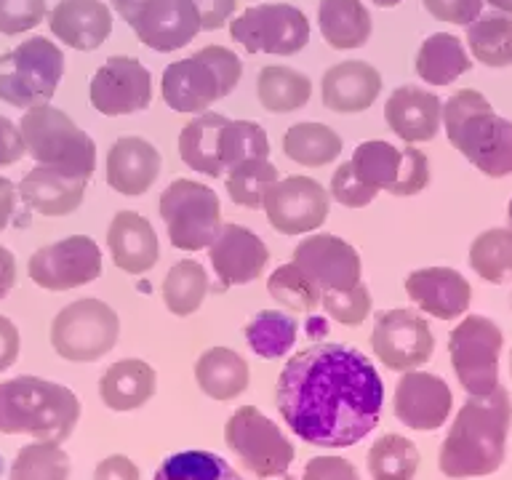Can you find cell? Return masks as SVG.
Returning <instances> with one entry per match:
<instances>
[{
  "instance_id": "cell-1",
  "label": "cell",
  "mask_w": 512,
  "mask_h": 480,
  "mask_svg": "<svg viewBox=\"0 0 512 480\" xmlns=\"http://www.w3.org/2000/svg\"><path fill=\"white\" fill-rule=\"evenodd\" d=\"M275 400L296 438L318 448H347L382 419L384 382L360 350L320 342L283 366Z\"/></svg>"
},
{
  "instance_id": "cell-2",
  "label": "cell",
  "mask_w": 512,
  "mask_h": 480,
  "mask_svg": "<svg viewBox=\"0 0 512 480\" xmlns=\"http://www.w3.org/2000/svg\"><path fill=\"white\" fill-rule=\"evenodd\" d=\"M510 424L512 400L502 384L491 395H470L443 438L438 456L440 472L454 480L494 475L507 454Z\"/></svg>"
},
{
  "instance_id": "cell-3",
  "label": "cell",
  "mask_w": 512,
  "mask_h": 480,
  "mask_svg": "<svg viewBox=\"0 0 512 480\" xmlns=\"http://www.w3.org/2000/svg\"><path fill=\"white\" fill-rule=\"evenodd\" d=\"M80 422L78 395L51 379L14 376L0 382V432L64 443Z\"/></svg>"
},
{
  "instance_id": "cell-4",
  "label": "cell",
  "mask_w": 512,
  "mask_h": 480,
  "mask_svg": "<svg viewBox=\"0 0 512 480\" xmlns=\"http://www.w3.org/2000/svg\"><path fill=\"white\" fill-rule=\"evenodd\" d=\"M443 128L448 142L478 168L502 179L512 174V120L496 115L491 102L475 88H462L443 102Z\"/></svg>"
},
{
  "instance_id": "cell-5",
  "label": "cell",
  "mask_w": 512,
  "mask_h": 480,
  "mask_svg": "<svg viewBox=\"0 0 512 480\" xmlns=\"http://www.w3.org/2000/svg\"><path fill=\"white\" fill-rule=\"evenodd\" d=\"M243 78V62L224 46H206L179 62H171L160 78L163 102L176 112H206L230 96Z\"/></svg>"
},
{
  "instance_id": "cell-6",
  "label": "cell",
  "mask_w": 512,
  "mask_h": 480,
  "mask_svg": "<svg viewBox=\"0 0 512 480\" xmlns=\"http://www.w3.org/2000/svg\"><path fill=\"white\" fill-rule=\"evenodd\" d=\"M24 147L38 166L56 168L62 174L91 179L96 171L94 139L78 128V123L51 104H38L24 110L19 120Z\"/></svg>"
},
{
  "instance_id": "cell-7",
  "label": "cell",
  "mask_w": 512,
  "mask_h": 480,
  "mask_svg": "<svg viewBox=\"0 0 512 480\" xmlns=\"http://www.w3.org/2000/svg\"><path fill=\"white\" fill-rule=\"evenodd\" d=\"M64 64L62 48L43 35L0 54V102L19 110L48 104L62 83Z\"/></svg>"
},
{
  "instance_id": "cell-8",
  "label": "cell",
  "mask_w": 512,
  "mask_h": 480,
  "mask_svg": "<svg viewBox=\"0 0 512 480\" xmlns=\"http://www.w3.org/2000/svg\"><path fill=\"white\" fill-rule=\"evenodd\" d=\"M120 318L110 304L86 296L56 312L51 320V347L70 363H94L118 344Z\"/></svg>"
},
{
  "instance_id": "cell-9",
  "label": "cell",
  "mask_w": 512,
  "mask_h": 480,
  "mask_svg": "<svg viewBox=\"0 0 512 480\" xmlns=\"http://www.w3.org/2000/svg\"><path fill=\"white\" fill-rule=\"evenodd\" d=\"M160 219L179 251H203L222 230V203L208 184L176 179L160 195Z\"/></svg>"
},
{
  "instance_id": "cell-10",
  "label": "cell",
  "mask_w": 512,
  "mask_h": 480,
  "mask_svg": "<svg viewBox=\"0 0 512 480\" xmlns=\"http://www.w3.org/2000/svg\"><path fill=\"white\" fill-rule=\"evenodd\" d=\"M504 334L486 315H467L448 336V355L462 390L472 398L491 395L499 387V355Z\"/></svg>"
},
{
  "instance_id": "cell-11",
  "label": "cell",
  "mask_w": 512,
  "mask_h": 480,
  "mask_svg": "<svg viewBox=\"0 0 512 480\" xmlns=\"http://www.w3.org/2000/svg\"><path fill=\"white\" fill-rule=\"evenodd\" d=\"M224 443L256 478H280L294 462V446L270 416L243 406L224 424Z\"/></svg>"
},
{
  "instance_id": "cell-12",
  "label": "cell",
  "mask_w": 512,
  "mask_h": 480,
  "mask_svg": "<svg viewBox=\"0 0 512 480\" xmlns=\"http://www.w3.org/2000/svg\"><path fill=\"white\" fill-rule=\"evenodd\" d=\"M350 163L360 182L376 195L384 190L406 198L430 184V160L416 147H395L382 139H371L355 147Z\"/></svg>"
},
{
  "instance_id": "cell-13",
  "label": "cell",
  "mask_w": 512,
  "mask_h": 480,
  "mask_svg": "<svg viewBox=\"0 0 512 480\" xmlns=\"http://www.w3.org/2000/svg\"><path fill=\"white\" fill-rule=\"evenodd\" d=\"M230 35L248 54L294 56L310 43V22L288 3H259L232 19Z\"/></svg>"
},
{
  "instance_id": "cell-14",
  "label": "cell",
  "mask_w": 512,
  "mask_h": 480,
  "mask_svg": "<svg viewBox=\"0 0 512 480\" xmlns=\"http://www.w3.org/2000/svg\"><path fill=\"white\" fill-rule=\"evenodd\" d=\"M112 6L136 38L160 54L179 51L203 32L192 0H112Z\"/></svg>"
},
{
  "instance_id": "cell-15",
  "label": "cell",
  "mask_w": 512,
  "mask_h": 480,
  "mask_svg": "<svg viewBox=\"0 0 512 480\" xmlns=\"http://www.w3.org/2000/svg\"><path fill=\"white\" fill-rule=\"evenodd\" d=\"M35 286L46 291H72L102 275V248L86 235H70L38 248L27 262Z\"/></svg>"
},
{
  "instance_id": "cell-16",
  "label": "cell",
  "mask_w": 512,
  "mask_h": 480,
  "mask_svg": "<svg viewBox=\"0 0 512 480\" xmlns=\"http://www.w3.org/2000/svg\"><path fill=\"white\" fill-rule=\"evenodd\" d=\"M371 347L390 371L406 374L432 358L435 336L430 323L416 310H387L376 315Z\"/></svg>"
},
{
  "instance_id": "cell-17",
  "label": "cell",
  "mask_w": 512,
  "mask_h": 480,
  "mask_svg": "<svg viewBox=\"0 0 512 480\" xmlns=\"http://www.w3.org/2000/svg\"><path fill=\"white\" fill-rule=\"evenodd\" d=\"M264 214L280 235H307L328 219V192L310 176H286L272 184L264 195Z\"/></svg>"
},
{
  "instance_id": "cell-18",
  "label": "cell",
  "mask_w": 512,
  "mask_h": 480,
  "mask_svg": "<svg viewBox=\"0 0 512 480\" xmlns=\"http://www.w3.org/2000/svg\"><path fill=\"white\" fill-rule=\"evenodd\" d=\"M88 96L96 112L107 118L134 115L150 107L152 75L136 56H110L94 72Z\"/></svg>"
},
{
  "instance_id": "cell-19",
  "label": "cell",
  "mask_w": 512,
  "mask_h": 480,
  "mask_svg": "<svg viewBox=\"0 0 512 480\" xmlns=\"http://www.w3.org/2000/svg\"><path fill=\"white\" fill-rule=\"evenodd\" d=\"M392 408L400 424L411 430L432 432L443 427L454 408V392L440 376L427 371H406L395 384Z\"/></svg>"
},
{
  "instance_id": "cell-20",
  "label": "cell",
  "mask_w": 512,
  "mask_h": 480,
  "mask_svg": "<svg viewBox=\"0 0 512 480\" xmlns=\"http://www.w3.org/2000/svg\"><path fill=\"white\" fill-rule=\"evenodd\" d=\"M208 262L224 288L248 286L262 278L270 262V251L254 230L243 224H222L216 240L208 246Z\"/></svg>"
},
{
  "instance_id": "cell-21",
  "label": "cell",
  "mask_w": 512,
  "mask_h": 480,
  "mask_svg": "<svg viewBox=\"0 0 512 480\" xmlns=\"http://www.w3.org/2000/svg\"><path fill=\"white\" fill-rule=\"evenodd\" d=\"M294 262L318 283L320 291H350L360 283V256L336 235H310L294 248Z\"/></svg>"
},
{
  "instance_id": "cell-22",
  "label": "cell",
  "mask_w": 512,
  "mask_h": 480,
  "mask_svg": "<svg viewBox=\"0 0 512 480\" xmlns=\"http://www.w3.org/2000/svg\"><path fill=\"white\" fill-rule=\"evenodd\" d=\"M408 299L438 320H456L470 310L472 288L462 272L451 267H422L406 278Z\"/></svg>"
},
{
  "instance_id": "cell-23",
  "label": "cell",
  "mask_w": 512,
  "mask_h": 480,
  "mask_svg": "<svg viewBox=\"0 0 512 480\" xmlns=\"http://www.w3.org/2000/svg\"><path fill=\"white\" fill-rule=\"evenodd\" d=\"M384 118L406 144L432 142L443 126V102L422 86H400L387 99Z\"/></svg>"
},
{
  "instance_id": "cell-24",
  "label": "cell",
  "mask_w": 512,
  "mask_h": 480,
  "mask_svg": "<svg viewBox=\"0 0 512 480\" xmlns=\"http://www.w3.org/2000/svg\"><path fill=\"white\" fill-rule=\"evenodd\" d=\"M56 40L75 51H96L112 35V11L102 0H59L48 11Z\"/></svg>"
},
{
  "instance_id": "cell-25",
  "label": "cell",
  "mask_w": 512,
  "mask_h": 480,
  "mask_svg": "<svg viewBox=\"0 0 512 480\" xmlns=\"http://www.w3.org/2000/svg\"><path fill=\"white\" fill-rule=\"evenodd\" d=\"M382 94V75L368 62H342L328 67L320 83L323 107L339 115L368 110Z\"/></svg>"
},
{
  "instance_id": "cell-26",
  "label": "cell",
  "mask_w": 512,
  "mask_h": 480,
  "mask_svg": "<svg viewBox=\"0 0 512 480\" xmlns=\"http://www.w3.org/2000/svg\"><path fill=\"white\" fill-rule=\"evenodd\" d=\"M160 152L142 136H120L107 152V184L120 195L136 198L160 176Z\"/></svg>"
},
{
  "instance_id": "cell-27",
  "label": "cell",
  "mask_w": 512,
  "mask_h": 480,
  "mask_svg": "<svg viewBox=\"0 0 512 480\" xmlns=\"http://www.w3.org/2000/svg\"><path fill=\"white\" fill-rule=\"evenodd\" d=\"M107 248L115 267L128 275H144L158 264V232L136 211H118L107 230Z\"/></svg>"
},
{
  "instance_id": "cell-28",
  "label": "cell",
  "mask_w": 512,
  "mask_h": 480,
  "mask_svg": "<svg viewBox=\"0 0 512 480\" xmlns=\"http://www.w3.org/2000/svg\"><path fill=\"white\" fill-rule=\"evenodd\" d=\"M86 179L56 171V168L35 166L16 184L19 198L27 208L43 216L75 214L86 198Z\"/></svg>"
},
{
  "instance_id": "cell-29",
  "label": "cell",
  "mask_w": 512,
  "mask_h": 480,
  "mask_svg": "<svg viewBox=\"0 0 512 480\" xmlns=\"http://www.w3.org/2000/svg\"><path fill=\"white\" fill-rule=\"evenodd\" d=\"M158 390V374L150 363L123 358L99 376V398L110 411H136Z\"/></svg>"
},
{
  "instance_id": "cell-30",
  "label": "cell",
  "mask_w": 512,
  "mask_h": 480,
  "mask_svg": "<svg viewBox=\"0 0 512 480\" xmlns=\"http://www.w3.org/2000/svg\"><path fill=\"white\" fill-rule=\"evenodd\" d=\"M227 120L219 112H200L179 134V155L184 166L203 176H222V131Z\"/></svg>"
},
{
  "instance_id": "cell-31",
  "label": "cell",
  "mask_w": 512,
  "mask_h": 480,
  "mask_svg": "<svg viewBox=\"0 0 512 480\" xmlns=\"http://www.w3.org/2000/svg\"><path fill=\"white\" fill-rule=\"evenodd\" d=\"M248 363L230 347H208L195 363V382L208 398L214 400H235L248 390Z\"/></svg>"
},
{
  "instance_id": "cell-32",
  "label": "cell",
  "mask_w": 512,
  "mask_h": 480,
  "mask_svg": "<svg viewBox=\"0 0 512 480\" xmlns=\"http://www.w3.org/2000/svg\"><path fill=\"white\" fill-rule=\"evenodd\" d=\"M318 27L328 46L336 51H352L366 46L374 22L363 0H320Z\"/></svg>"
},
{
  "instance_id": "cell-33",
  "label": "cell",
  "mask_w": 512,
  "mask_h": 480,
  "mask_svg": "<svg viewBox=\"0 0 512 480\" xmlns=\"http://www.w3.org/2000/svg\"><path fill=\"white\" fill-rule=\"evenodd\" d=\"M472 70L470 54L456 35L435 32L424 40L416 54V75L427 86H451L464 72Z\"/></svg>"
},
{
  "instance_id": "cell-34",
  "label": "cell",
  "mask_w": 512,
  "mask_h": 480,
  "mask_svg": "<svg viewBox=\"0 0 512 480\" xmlns=\"http://www.w3.org/2000/svg\"><path fill=\"white\" fill-rule=\"evenodd\" d=\"M312 80L299 70L283 64H267L256 78V99L272 115L302 110L310 102Z\"/></svg>"
},
{
  "instance_id": "cell-35",
  "label": "cell",
  "mask_w": 512,
  "mask_h": 480,
  "mask_svg": "<svg viewBox=\"0 0 512 480\" xmlns=\"http://www.w3.org/2000/svg\"><path fill=\"white\" fill-rule=\"evenodd\" d=\"M283 152L304 168H320L342 155V136L326 123H296L283 136Z\"/></svg>"
},
{
  "instance_id": "cell-36",
  "label": "cell",
  "mask_w": 512,
  "mask_h": 480,
  "mask_svg": "<svg viewBox=\"0 0 512 480\" xmlns=\"http://www.w3.org/2000/svg\"><path fill=\"white\" fill-rule=\"evenodd\" d=\"M470 54L486 67H510L512 64V19L510 14L491 11L467 24Z\"/></svg>"
},
{
  "instance_id": "cell-37",
  "label": "cell",
  "mask_w": 512,
  "mask_h": 480,
  "mask_svg": "<svg viewBox=\"0 0 512 480\" xmlns=\"http://www.w3.org/2000/svg\"><path fill=\"white\" fill-rule=\"evenodd\" d=\"M208 294V275L195 259L176 262L163 278V304L176 318H187L200 310Z\"/></svg>"
},
{
  "instance_id": "cell-38",
  "label": "cell",
  "mask_w": 512,
  "mask_h": 480,
  "mask_svg": "<svg viewBox=\"0 0 512 480\" xmlns=\"http://www.w3.org/2000/svg\"><path fill=\"white\" fill-rule=\"evenodd\" d=\"M296 334H299V323L280 310L256 312L251 323L246 326L248 347L259 358L267 360H278L294 350Z\"/></svg>"
},
{
  "instance_id": "cell-39",
  "label": "cell",
  "mask_w": 512,
  "mask_h": 480,
  "mask_svg": "<svg viewBox=\"0 0 512 480\" xmlns=\"http://www.w3.org/2000/svg\"><path fill=\"white\" fill-rule=\"evenodd\" d=\"M72 459L59 443L35 440L19 448L8 467V480H70Z\"/></svg>"
},
{
  "instance_id": "cell-40",
  "label": "cell",
  "mask_w": 512,
  "mask_h": 480,
  "mask_svg": "<svg viewBox=\"0 0 512 480\" xmlns=\"http://www.w3.org/2000/svg\"><path fill=\"white\" fill-rule=\"evenodd\" d=\"M470 267L480 278L494 286H504L512 280V230L494 227L480 232L470 246Z\"/></svg>"
},
{
  "instance_id": "cell-41",
  "label": "cell",
  "mask_w": 512,
  "mask_h": 480,
  "mask_svg": "<svg viewBox=\"0 0 512 480\" xmlns=\"http://www.w3.org/2000/svg\"><path fill=\"white\" fill-rule=\"evenodd\" d=\"M419 462V448L403 435H382L368 448V472L374 480H414Z\"/></svg>"
},
{
  "instance_id": "cell-42",
  "label": "cell",
  "mask_w": 512,
  "mask_h": 480,
  "mask_svg": "<svg viewBox=\"0 0 512 480\" xmlns=\"http://www.w3.org/2000/svg\"><path fill=\"white\" fill-rule=\"evenodd\" d=\"M152 480H243L238 470H232L230 462H224L219 454L211 451H179V454L166 456L155 470Z\"/></svg>"
},
{
  "instance_id": "cell-43",
  "label": "cell",
  "mask_w": 512,
  "mask_h": 480,
  "mask_svg": "<svg viewBox=\"0 0 512 480\" xmlns=\"http://www.w3.org/2000/svg\"><path fill=\"white\" fill-rule=\"evenodd\" d=\"M278 182V168L272 166L270 158L243 160L238 166L227 168V195L235 206L262 208L264 195L272 184Z\"/></svg>"
},
{
  "instance_id": "cell-44",
  "label": "cell",
  "mask_w": 512,
  "mask_h": 480,
  "mask_svg": "<svg viewBox=\"0 0 512 480\" xmlns=\"http://www.w3.org/2000/svg\"><path fill=\"white\" fill-rule=\"evenodd\" d=\"M267 291L275 302L296 312H315L323 299L318 283L307 278V272L296 262L280 264L267 280Z\"/></svg>"
},
{
  "instance_id": "cell-45",
  "label": "cell",
  "mask_w": 512,
  "mask_h": 480,
  "mask_svg": "<svg viewBox=\"0 0 512 480\" xmlns=\"http://www.w3.org/2000/svg\"><path fill=\"white\" fill-rule=\"evenodd\" d=\"M270 158V139L254 120H227L222 131V166L224 171L243 160Z\"/></svg>"
},
{
  "instance_id": "cell-46",
  "label": "cell",
  "mask_w": 512,
  "mask_h": 480,
  "mask_svg": "<svg viewBox=\"0 0 512 480\" xmlns=\"http://www.w3.org/2000/svg\"><path fill=\"white\" fill-rule=\"evenodd\" d=\"M320 307L326 310L328 318L342 326H360L371 315L374 299L366 283H358L350 291H323Z\"/></svg>"
},
{
  "instance_id": "cell-47",
  "label": "cell",
  "mask_w": 512,
  "mask_h": 480,
  "mask_svg": "<svg viewBox=\"0 0 512 480\" xmlns=\"http://www.w3.org/2000/svg\"><path fill=\"white\" fill-rule=\"evenodd\" d=\"M46 16V0H0V35L11 38L35 30Z\"/></svg>"
},
{
  "instance_id": "cell-48",
  "label": "cell",
  "mask_w": 512,
  "mask_h": 480,
  "mask_svg": "<svg viewBox=\"0 0 512 480\" xmlns=\"http://www.w3.org/2000/svg\"><path fill=\"white\" fill-rule=\"evenodd\" d=\"M331 198L347 208H363L376 198V192L360 182L358 174L352 171V163L347 160L331 176Z\"/></svg>"
},
{
  "instance_id": "cell-49",
  "label": "cell",
  "mask_w": 512,
  "mask_h": 480,
  "mask_svg": "<svg viewBox=\"0 0 512 480\" xmlns=\"http://www.w3.org/2000/svg\"><path fill=\"white\" fill-rule=\"evenodd\" d=\"M422 3L427 14L435 16L438 22L462 24V27L475 22L486 6V0H422Z\"/></svg>"
},
{
  "instance_id": "cell-50",
  "label": "cell",
  "mask_w": 512,
  "mask_h": 480,
  "mask_svg": "<svg viewBox=\"0 0 512 480\" xmlns=\"http://www.w3.org/2000/svg\"><path fill=\"white\" fill-rule=\"evenodd\" d=\"M302 480H360V475L342 456H315L304 464Z\"/></svg>"
},
{
  "instance_id": "cell-51",
  "label": "cell",
  "mask_w": 512,
  "mask_h": 480,
  "mask_svg": "<svg viewBox=\"0 0 512 480\" xmlns=\"http://www.w3.org/2000/svg\"><path fill=\"white\" fill-rule=\"evenodd\" d=\"M192 6L198 8L200 27L203 30H222L224 24L230 22L235 14L238 0H192Z\"/></svg>"
},
{
  "instance_id": "cell-52",
  "label": "cell",
  "mask_w": 512,
  "mask_h": 480,
  "mask_svg": "<svg viewBox=\"0 0 512 480\" xmlns=\"http://www.w3.org/2000/svg\"><path fill=\"white\" fill-rule=\"evenodd\" d=\"M24 155H27V147H24L22 131L6 115H0V168L19 163Z\"/></svg>"
},
{
  "instance_id": "cell-53",
  "label": "cell",
  "mask_w": 512,
  "mask_h": 480,
  "mask_svg": "<svg viewBox=\"0 0 512 480\" xmlns=\"http://www.w3.org/2000/svg\"><path fill=\"white\" fill-rule=\"evenodd\" d=\"M94 480H142V475L128 456L112 454L96 464Z\"/></svg>"
},
{
  "instance_id": "cell-54",
  "label": "cell",
  "mask_w": 512,
  "mask_h": 480,
  "mask_svg": "<svg viewBox=\"0 0 512 480\" xmlns=\"http://www.w3.org/2000/svg\"><path fill=\"white\" fill-rule=\"evenodd\" d=\"M19 350H22L19 328H16L14 320L0 315V374L14 366L16 358H19Z\"/></svg>"
},
{
  "instance_id": "cell-55",
  "label": "cell",
  "mask_w": 512,
  "mask_h": 480,
  "mask_svg": "<svg viewBox=\"0 0 512 480\" xmlns=\"http://www.w3.org/2000/svg\"><path fill=\"white\" fill-rule=\"evenodd\" d=\"M16 200H19L16 184L6 176H0V232L6 230L8 222H11V216L16 211Z\"/></svg>"
},
{
  "instance_id": "cell-56",
  "label": "cell",
  "mask_w": 512,
  "mask_h": 480,
  "mask_svg": "<svg viewBox=\"0 0 512 480\" xmlns=\"http://www.w3.org/2000/svg\"><path fill=\"white\" fill-rule=\"evenodd\" d=\"M16 286V256L6 246H0V299L11 294Z\"/></svg>"
},
{
  "instance_id": "cell-57",
  "label": "cell",
  "mask_w": 512,
  "mask_h": 480,
  "mask_svg": "<svg viewBox=\"0 0 512 480\" xmlns=\"http://www.w3.org/2000/svg\"><path fill=\"white\" fill-rule=\"evenodd\" d=\"M486 3L494 8V11H502V14L512 16V0H486Z\"/></svg>"
},
{
  "instance_id": "cell-58",
  "label": "cell",
  "mask_w": 512,
  "mask_h": 480,
  "mask_svg": "<svg viewBox=\"0 0 512 480\" xmlns=\"http://www.w3.org/2000/svg\"><path fill=\"white\" fill-rule=\"evenodd\" d=\"M371 3H374V6H379V8H395V6H400L403 0H371Z\"/></svg>"
},
{
  "instance_id": "cell-59",
  "label": "cell",
  "mask_w": 512,
  "mask_h": 480,
  "mask_svg": "<svg viewBox=\"0 0 512 480\" xmlns=\"http://www.w3.org/2000/svg\"><path fill=\"white\" fill-rule=\"evenodd\" d=\"M507 219H510V230H512V198H510V206H507Z\"/></svg>"
},
{
  "instance_id": "cell-60",
  "label": "cell",
  "mask_w": 512,
  "mask_h": 480,
  "mask_svg": "<svg viewBox=\"0 0 512 480\" xmlns=\"http://www.w3.org/2000/svg\"><path fill=\"white\" fill-rule=\"evenodd\" d=\"M262 480H296V478H288V475H280V478H262Z\"/></svg>"
},
{
  "instance_id": "cell-61",
  "label": "cell",
  "mask_w": 512,
  "mask_h": 480,
  "mask_svg": "<svg viewBox=\"0 0 512 480\" xmlns=\"http://www.w3.org/2000/svg\"><path fill=\"white\" fill-rule=\"evenodd\" d=\"M510 374H512V352H510Z\"/></svg>"
}]
</instances>
